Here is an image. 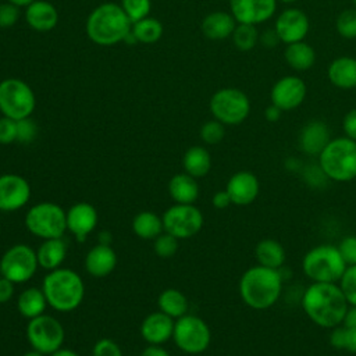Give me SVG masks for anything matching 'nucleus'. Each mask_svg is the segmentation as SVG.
Here are the masks:
<instances>
[{"label":"nucleus","mask_w":356,"mask_h":356,"mask_svg":"<svg viewBox=\"0 0 356 356\" xmlns=\"http://www.w3.org/2000/svg\"><path fill=\"white\" fill-rule=\"evenodd\" d=\"M302 307L316 325L334 328L342 324L349 303L338 284L313 282L302 295Z\"/></svg>","instance_id":"obj_1"},{"label":"nucleus","mask_w":356,"mask_h":356,"mask_svg":"<svg viewBox=\"0 0 356 356\" xmlns=\"http://www.w3.org/2000/svg\"><path fill=\"white\" fill-rule=\"evenodd\" d=\"M284 277L280 270L264 266L248 268L239 281V295L242 300L254 310L271 307L281 296Z\"/></svg>","instance_id":"obj_2"},{"label":"nucleus","mask_w":356,"mask_h":356,"mask_svg":"<svg viewBox=\"0 0 356 356\" xmlns=\"http://www.w3.org/2000/svg\"><path fill=\"white\" fill-rule=\"evenodd\" d=\"M88 36L97 44L111 46L131 33V19L121 6L104 3L96 7L86 21Z\"/></svg>","instance_id":"obj_3"},{"label":"nucleus","mask_w":356,"mask_h":356,"mask_svg":"<svg viewBox=\"0 0 356 356\" xmlns=\"http://www.w3.org/2000/svg\"><path fill=\"white\" fill-rule=\"evenodd\" d=\"M47 303L58 312H71L76 309L85 293L82 278L70 268L51 270L43 280L42 286Z\"/></svg>","instance_id":"obj_4"},{"label":"nucleus","mask_w":356,"mask_h":356,"mask_svg":"<svg viewBox=\"0 0 356 356\" xmlns=\"http://www.w3.org/2000/svg\"><path fill=\"white\" fill-rule=\"evenodd\" d=\"M318 165L324 175L335 182L356 178V140L348 136L334 138L318 154Z\"/></svg>","instance_id":"obj_5"},{"label":"nucleus","mask_w":356,"mask_h":356,"mask_svg":"<svg viewBox=\"0 0 356 356\" xmlns=\"http://www.w3.org/2000/svg\"><path fill=\"white\" fill-rule=\"evenodd\" d=\"M346 264L334 245L312 248L303 257L302 268L313 282H337L346 270Z\"/></svg>","instance_id":"obj_6"},{"label":"nucleus","mask_w":356,"mask_h":356,"mask_svg":"<svg viewBox=\"0 0 356 356\" xmlns=\"http://www.w3.org/2000/svg\"><path fill=\"white\" fill-rule=\"evenodd\" d=\"M25 225L39 238H61L67 229V213L56 203L42 202L28 210Z\"/></svg>","instance_id":"obj_7"},{"label":"nucleus","mask_w":356,"mask_h":356,"mask_svg":"<svg viewBox=\"0 0 356 356\" xmlns=\"http://www.w3.org/2000/svg\"><path fill=\"white\" fill-rule=\"evenodd\" d=\"M210 111L224 125H238L250 113L249 97L236 88H222L210 99Z\"/></svg>","instance_id":"obj_8"},{"label":"nucleus","mask_w":356,"mask_h":356,"mask_svg":"<svg viewBox=\"0 0 356 356\" xmlns=\"http://www.w3.org/2000/svg\"><path fill=\"white\" fill-rule=\"evenodd\" d=\"M35 95L28 83L18 78H7L0 82V111L4 117L22 120L32 114Z\"/></svg>","instance_id":"obj_9"},{"label":"nucleus","mask_w":356,"mask_h":356,"mask_svg":"<svg viewBox=\"0 0 356 356\" xmlns=\"http://www.w3.org/2000/svg\"><path fill=\"white\" fill-rule=\"evenodd\" d=\"M172 338L177 346L192 355L204 352L211 341V332L209 325L197 316L184 314L177 318L174 324Z\"/></svg>","instance_id":"obj_10"},{"label":"nucleus","mask_w":356,"mask_h":356,"mask_svg":"<svg viewBox=\"0 0 356 356\" xmlns=\"http://www.w3.org/2000/svg\"><path fill=\"white\" fill-rule=\"evenodd\" d=\"M26 338L35 350L43 355H51L64 342V328L57 318L40 314L29 320Z\"/></svg>","instance_id":"obj_11"},{"label":"nucleus","mask_w":356,"mask_h":356,"mask_svg":"<svg viewBox=\"0 0 356 356\" xmlns=\"http://www.w3.org/2000/svg\"><path fill=\"white\" fill-rule=\"evenodd\" d=\"M36 252L24 243H18L6 250L0 259L1 275L14 284L31 280L38 268Z\"/></svg>","instance_id":"obj_12"},{"label":"nucleus","mask_w":356,"mask_h":356,"mask_svg":"<svg viewBox=\"0 0 356 356\" xmlns=\"http://www.w3.org/2000/svg\"><path fill=\"white\" fill-rule=\"evenodd\" d=\"M165 232L177 239L191 238L203 227V214L193 204H174L161 217Z\"/></svg>","instance_id":"obj_13"},{"label":"nucleus","mask_w":356,"mask_h":356,"mask_svg":"<svg viewBox=\"0 0 356 356\" xmlns=\"http://www.w3.org/2000/svg\"><path fill=\"white\" fill-rule=\"evenodd\" d=\"M270 97L271 103L282 111L295 110L306 97V83L296 75H285L273 85Z\"/></svg>","instance_id":"obj_14"},{"label":"nucleus","mask_w":356,"mask_h":356,"mask_svg":"<svg viewBox=\"0 0 356 356\" xmlns=\"http://www.w3.org/2000/svg\"><path fill=\"white\" fill-rule=\"evenodd\" d=\"M274 29L285 44L305 40L310 29L309 17L300 8H286L277 17Z\"/></svg>","instance_id":"obj_15"},{"label":"nucleus","mask_w":356,"mask_h":356,"mask_svg":"<svg viewBox=\"0 0 356 356\" xmlns=\"http://www.w3.org/2000/svg\"><path fill=\"white\" fill-rule=\"evenodd\" d=\"M229 10L238 24L259 25L275 14L277 0H229Z\"/></svg>","instance_id":"obj_16"},{"label":"nucleus","mask_w":356,"mask_h":356,"mask_svg":"<svg viewBox=\"0 0 356 356\" xmlns=\"http://www.w3.org/2000/svg\"><path fill=\"white\" fill-rule=\"evenodd\" d=\"M31 197L29 182L17 174L0 175V210L15 211L22 209Z\"/></svg>","instance_id":"obj_17"},{"label":"nucleus","mask_w":356,"mask_h":356,"mask_svg":"<svg viewBox=\"0 0 356 356\" xmlns=\"http://www.w3.org/2000/svg\"><path fill=\"white\" fill-rule=\"evenodd\" d=\"M259 179L250 171H238L227 182L225 191L231 202L236 206H248L256 200L259 195Z\"/></svg>","instance_id":"obj_18"},{"label":"nucleus","mask_w":356,"mask_h":356,"mask_svg":"<svg viewBox=\"0 0 356 356\" xmlns=\"http://www.w3.org/2000/svg\"><path fill=\"white\" fill-rule=\"evenodd\" d=\"M331 140L330 128L321 120H312L299 132V147L307 156H317Z\"/></svg>","instance_id":"obj_19"},{"label":"nucleus","mask_w":356,"mask_h":356,"mask_svg":"<svg viewBox=\"0 0 356 356\" xmlns=\"http://www.w3.org/2000/svg\"><path fill=\"white\" fill-rule=\"evenodd\" d=\"M97 224V211L90 203L79 202L67 211V229L82 242Z\"/></svg>","instance_id":"obj_20"},{"label":"nucleus","mask_w":356,"mask_h":356,"mask_svg":"<svg viewBox=\"0 0 356 356\" xmlns=\"http://www.w3.org/2000/svg\"><path fill=\"white\" fill-rule=\"evenodd\" d=\"M174 324L172 317L163 312H156L146 316L140 325V334L150 345H161L172 337Z\"/></svg>","instance_id":"obj_21"},{"label":"nucleus","mask_w":356,"mask_h":356,"mask_svg":"<svg viewBox=\"0 0 356 356\" xmlns=\"http://www.w3.org/2000/svg\"><path fill=\"white\" fill-rule=\"evenodd\" d=\"M117 266V254L110 245L99 243L93 246L85 257V268L93 277H106Z\"/></svg>","instance_id":"obj_22"},{"label":"nucleus","mask_w":356,"mask_h":356,"mask_svg":"<svg viewBox=\"0 0 356 356\" xmlns=\"http://www.w3.org/2000/svg\"><path fill=\"white\" fill-rule=\"evenodd\" d=\"M328 81L338 89L356 88V58L341 56L330 63L327 70Z\"/></svg>","instance_id":"obj_23"},{"label":"nucleus","mask_w":356,"mask_h":356,"mask_svg":"<svg viewBox=\"0 0 356 356\" xmlns=\"http://www.w3.org/2000/svg\"><path fill=\"white\" fill-rule=\"evenodd\" d=\"M26 22L31 28L39 32H46L57 25L58 14L53 4L44 0H35L26 6L25 11Z\"/></svg>","instance_id":"obj_24"},{"label":"nucleus","mask_w":356,"mask_h":356,"mask_svg":"<svg viewBox=\"0 0 356 356\" xmlns=\"http://www.w3.org/2000/svg\"><path fill=\"white\" fill-rule=\"evenodd\" d=\"M236 24L238 22L235 21L231 13L214 11L206 15L204 19L202 21V32L209 39L221 40L232 35Z\"/></svg>","instance_id":"obj_25"},{"label":"nucleus","mask_w":356,"mask_h":356,"mask_svg":"<svg viewBox=\"0 0 356 356\" xmlns=\"http://www.w3.org/2000/svg\"><path fill=\"white\" fill-rule=\"evenodd\" d=\"M284 58L286 64L299 72L310 70L316 63L314 49L305 40L286 44L284 50Z\"/></svg>","instance_id":"obj_26"},{"label":"nucleus","mask_w":356,"mask_h":356,"mask_svg":"<svg viewBox=\"0 0 356 356\" xmlns=\"http://www.w3.org/2000/svg\"><path fill=\"white\" fill-rule=\"evenodd\" d=\"M170 196L179 204H192L199 196L196 178L189 174H177L168 182Z\"/></svg>","instance_id":"obj_27"},{"label":"nucleus","mask_w":356,"mask_h":356,"mask_svg":"<svg viewBox=\"0 0 356 356\" xmlns=\"http://www.w3.org/2000/svg\"><path fill=\"white\" fill-rule=\"evenodd\" d=\"M38 263L46 270H56L67 256V243L61 238L44 239L36 250Z\"/></svg>","instance_id":"obj_28"},{"label":"nucleus","mask_w":356,"mask_h":356,"mask_svg":"<svg viewBox=\"0 0 356 356\" xmlns=\"http://www.w3.org/2000/svg\"><path fill=\"white\" fill-rule=\"evenodd\" d=\"M254 256L260 266L275 268V270H280L284 266L285 257H286L284 246L278 241L271 238L261 239L256 245Z\"/></svg>","instance_id":"obj_29"},{"label":"nucleus","mask_w":356,"mask_h":356,"mask_svg":"<svg viewBox=\"0 0 356 356\" xmlns=\"http://www.w3.org/2000/svg\"><path fill=\"white\" fill-rule=\"evenodd\" d=\"M182 165L186 174L195 178L204 177L211 168L210 153L202 146H192L185 152L182 157Z\"/></svg>","instance_id":"obj_30"},{"label":"nucleus","mask_w":356,"mask_h":356,"mask_svg":"<svg viewBox=\"0 0 356 356\" xmlns=\"http://www.w3.org/2000/svg\"><path fill=\"white\" fill-rule=\"evenodd\" d=\"M46 305H47V299L44 296V292L43 289H39V288H28L22 291L17 300L18 312L29 320L43 314Z\"/></svg>","instance_id":"obj_31"},{"label":"nucleus","mask_w":356,"mask_h":356,"mask_svg":"<svg viewBox=\"0 0 356 356\" xmlns=\"http://www.w3.org/2000/svg\"><path fill=\"white\" fill-rule=\"evenodd\" d=\"M157 305L160 312L164 314L172 317V318H179L184 314H186L188 310V299L185 295L178 291V289H165L159 295Z\"/></svg>","instance_id":"obj_32"},{"label":"nucleus","mask_w":356,"mask_h":356,"mask_svg":"<svg viewBox=\"0 0 356 356\" xmlns=\"http://www.w3.org/2000/svg\"><path fill=\"white\" fill-rule=\"evenodd\" d=\"M132 229L142 239H154L161 234L164 227L163 220L156 213L140 211L134 217Z\"/></svg>","instance_id":"obj_33"},{"label":"nucleus","mask_w":356,"mask_h":356,"mask_svg":"<svg viewBox=\"0 0 356 356\" xmlns=\"http://www.w3.org/2000/svg\"><path fill=\"white\" fill-rule=\"evenodd\" d=\"M163 33V26L156 18L146 17L143 19H139L134 22L132 35L136 40L142 43H154L160 39Z\"/></svg>","instance_id":"obj_34"},{"label":"nucleus","mask_w":356,"mask_h":356,"mask_svg":"<svg viewBox=\"0 0 356 356\" xmlns=\"http://www.w3.org/2000/svg\"><path fill=\"white\" fill-rule=\"evenodd\" d=\"M330 343L335 349L356 355V328H350L343 324L331 328Z\"/></svg>","instance_id":"obj_35"},{"label":"nucleus","mask_w":356,"mask_h":356,"mask_svg":"<svg viewBox=\"0 0 356 356\" xmlns=\"http://www.w3.org/2000/svg\"><path fill=\"white\" fill-rule=\"evenodd\" d=\"M231 36L235 47L242 51L252 50L259 42V32L256 25L250 24H236Z\"/></svg>","instance_id":"obj_36"},{"label":"nucleus","mask_w":356,"mask_h":356,"mask_svg":"<svg viewBox=\"0 0 356 356\" xmlns=\"http://www.w3.org/2000/svg\"><path fill=\"white\" fill-rule=\"evenodd\" d=\"M337 32L345 39H356V8H346L339 13L335 22Z\"/></svg>","instance_id":"obj_37"},{"label":"nucleus","mask_w":356,"mask_h":356,"mask_svg":"<svg viewBox=\"0 0 356 356\" xmlns=\"http://www.w3.org/2000/svg\"><path fill=\"white\" fill-rule=\"evenodd\" d=\"M339 288L349 306H356V266H348L339 280Z\"/></svg>","instance_id":"obj_38"},{"label":"nucleus","mask_w":356,"mask_h":356,"mask_svg":"<svg viewBox=\"0 0 356 356\" xmlns=\"http://www.w3.org/2000/svg\"><path fill=\"white\" fill-rule=\"evenodd\" d=\"M121 7L131 19V22H136L147 17L152 3L150 0H122Z\"/></svg>","instance_id":"obj_39"},{"label":"nucleus","mask_w":356,"mask_h":356,"mask_svg":"<svg viewBox=\"0 0 356 356\" xmlns=\"http://www.w3.org/2000/svg\"><path fill=\"white\" fill-rule=\"evenodd\" d=\"M225 135V128H224V124L220 122L218 120H211V121H207L202 125L200 128V138L204 143L207 145H217L222 140Z\"/></svg>","instance_id":"obj_40"},{"label":"nucleus","mask_w":356,"mask_h":356,"mask_svg":"<svg viewBox=\"0 0 356 356\" xmlns=\"http://www.w3.org/2000/svg\"><path fill=\"white\" fill-rule=\"evenodd\" d=\"M178 250V241L174 235L165 232L154 238V252L160 257H171Z\"/></svg>","instance_id":"obj_41"},{"label":"nucleus","mask_w":356,"mask_h":356,"mask_svg":"<svg viewBox=\"0 0 356 356\" xmlns=\"http://www.w3.org/2000/svg\"><path fill=\"white\" fill-rule=\"evenodd\" d=\"M38 135V125L29 117L17 120V140L21 143H31Z\"/></svg>","instance_id":"obj_42"},{"label":"nucleus","mask_w":356,"mask_h":356,"mask_svg":"<svg viewBox=\"0 0 356 356\" xmlns=\"http://www.w3.org/2000/svg\"><path fill=\"white\" fill-rule=\"evenodd\" d=\"M338 250L346 266H356V235L343 236L338 245Z\"/></svg>","instance_id":"obj_43"},{"label":"nucleus","mask_w":356,"mask_h":356,"mask_svg":"<svg viewBox=\"0 0 356 356\" xmlns=\"http://www.w3.org/2000/svg\"><path fill=\"white\" fill-rule=\"evenodd\" d=\"M17 140V121L8 117L0 118V145H8Z\"/></svg>","instance_id":"obj_44"},{"label":"nucleus","mask_w":356,"mask_h":356,"mask_svg":"<svg viewBox=\"0 0 356 356\" xmlns=\"http://www.w3.org/2000/svg\"><path fill=\"white\" fill-rule=\"evenodd\" d=\"M19 17L18 6L7 1L0 4V28L13 26Z\"/></svg>","instance_id":"obj_45"},{"label":"nucleus","mask_w":356,"mask_h":356,"mask_svg":"<svg viewBox=\"0 0 356 356\" xmlns=\"http://www.w3.org/2000/svg\"><path fill=\"white\" fill-rule=\"evenodd\" d=\"M93 356H122L120 346L108 338L99 339L93 346Z\"/></svg>","instance_id":"obj_46"},{"label":"nucleus","mask_w":356,"mask_h":356,"mask_svg":"<svg viewBox=\"0 0 356 356\" xmlns=\"http://www.w3.org/2000/svg\"><path fill=\"white\" fill-rule=\"evenodd\" d=\"M342 129L345 132V136L356 140V108L349 110L342 121Z\"/></svg>","instance_id":"obj_47"},{"label":"nucleus","mask_w":356,"mask_h":356,"mask_svg":"<svg viewBox=\"0 0 356 356\" xmlns=\"http://www.w3.org/2000/svg\"><path fill=\"white\" fill-rule=\"evenodd\" d=\"M259 42L261 43L263 47L266 49H274L281 40L275 32L274 28H270V29H266L261 32V35H259Z\"/></svg>","instance_id":"obj_48"},{"label":"nucleus","mask_w":356,"mask_h":356,"mask_svg":"<svg viewBox=\"0 0 356 356\" xmlns=\"http://www.w3.org/2000/svg\"><path fill=\"white\" fill-rule=\"evenodd\" d=\"M14 295V282L6 277H0V303L8 302Z\"/></svg>","instance_id":"obj_49"},{"label":"nucleus","mask_w":356,"mask_h":356,"mask_svg":"<svg viewBox=\"0 0 356 356\" xmlns=\"http://www.w3.org/2000/svg\"><path fill=\"white\" fill-rule=\"evenodd\" d=\"M211 203L216 209H225L228 207L232 202H231V197L228 195L227 191H218L213 195V199H211Z\"/></svg>","instance_id":"obj_50"},{"label":"nucleus","mask_w":356,"mask_h":356,"mask_svg":"<svg viewBox=\"0 0 356 356\" xmlns=\"http://www.w3.org/2000/svg\"><path fill=\"white\" fill-rule=\"evenodd\" d=\"M281 114H282V110L278 108L277 106H274L273 103L268 107H266V110H264V118L270 122L278 121L281 118Z\"/></svg>","instance_id":"obj_51"},{"label":"nucleus","mask_w":356,"mask_h":356,"mask_svg":"<svg viewBox=\"0 0 356 356\" xmlns=\"http://www.w3.org/2000/svg\"><path fill=\"white\" fill-rule=\"evenodd\" d=\"M342 324L346 327H350V328H356V306L348 307V312L345 314Z\"/></svg>","instance_id":"obj_52"},{"label":"nucleus","mask_w":356,"mask_h":356,"mask_svg":"<svg viewBox=\"0 0 356 356\" xmlns=\"http://www.w3.org/2000/svg\"><path fill=\"white\" fill-rule=\"evenodd\" d=\"M142 356H170V355L167 350H164L159 345H150L142 352Z\"/></svg>","instance_id":"obj_53"},{"label":"nucleus","mask_w":356,"mask_h":356,"mask_svg":"<svg viewBox=\"0 0 356 356\" xmlns=\"http://www.w3.org/2000/svg\"><path fill=\"white\" fill-rule=\"evenodd\" d=\"M50 356H79L76 352H74V350H71V349H63V348H60V349H57L56 352H53Z\"/></svg>","instance_id":"obj_54"},{"label":"nucleus","mask_w":356,"mask_h":356,"mask_svg":"<svg viewBox=\"0 0 356 356\" xmlns=\"http://www.w3.org/2000/svg\"><path fill=\"white\" fill-rule=\"evenodd\" d=\"M99 239H100V243H103V245H110L111 236H110L108 232H102V234L99 235Z\"/></svg>","instance_id":"obj_55"},{"label":"nucleus","mask_w":356,"mask_h":356,"mask_svg":"<svg viewBox=\"0 0 356 356\" xmlns=\"http://www.w3.org/2000/svg\"><path fill=\"white\" fill-rule=\"evenodd\" d=\"M7 1H10V3L18 6V7H21V6H29V4L33 3L35 0H7Z\"/></svg>","instance_id":"obj_56"},{"label":"nucleus","mask_w":356,"mask_h":356,"mask_svg":"<svg viewBox=\"0 0 356 356\" xmlns=\"http://www.w3.org/2000/svg\"><path fill=\"white\" fill-rule=\"evenodd\" d=\"M22 356H43V353H40V352H38V350H29V352H25Z\"/></svg>","instance_id":"obj_57"},{"label":"nucleus","mask_w":356,"mask_h":356,"mask_svg":"<svg viewBox=\"0 0 356 356\" xmlns=\"http://www.w3.org/2000/svg\"><path fill=\"white\" fill-rule=\"evenodd\" d=\"M280 1H282V3H285V4H291V3H295L296 0H280Z\"/></svg>","instance_id":"obj_58"},{"label":"nucleus","mask_w":356,"mask_h":356,"mask_svg":"<svg viewBox=\"0 0 356 356\" xmlns=\"http://www.w3.org/2000/svg\"><path fill=\"white\" fill-rule=\"evenodd\" d=\"M352 3H353V6H355V8H356V0H352Z\"/></svg>","instance_id":"obj_59"},{"label":"nucleus","mask_w":356,"mask_h":356,"mask_svg":"<svg viewBox=\"0 0 356 356\" xmlns=\"http://www.w3.org/2000/svg\"><path fill=\"white\" fill-rule=\"evenodd\" d=\"M0 274H1V271H0Z\"/></svg>","instance_id":"obj_60"}]
</instances>
